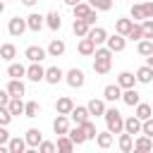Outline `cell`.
I'll use <instances>...</instances> for the list:
<instances>
[{"instance_id": "1", "label": "cell", "mask_w": 153, "mask_h": 153, "mask_svg": "<svg viewBox=\"0 0 153 153\" xmlns=\"http://www.w3.org/2000/svg\"><path fill=\"white\" fill-rule=\"evenodd\" d=\"M110 67H112V50L105 45V48H96V53H93V72L96 74H108L110 72Z\"/></svg>"}, {"instance_id": "2", "label": "cell", "mask_w": 153, "mask_h": 153, "mask_svg": "<svg viewBox=\"0 0 153 153\" xmlns=\"http://www.w3.org/2000/svg\"><path fill=\"white\" fill-rule=\"evenodd\" d=\"M105 124H108V131L115 136V134H122L124 131V117H122V112L117 110V108H108L105 110Z\"/></svg>"}, {"instance_id": "3", "label": "cell", "mask_w": 153, "mask_h": 153, "mask_svg": "<svg viewBox=\"0 0 153 153\" xmlns=\"http://www.w3.org/2000/svg\"><path fill=\"white\" fill-rule=\"evenodd\" d=\"M65 81H67V86H72V88H81V86L86 84V76H84V72H81V69L72 67V69L65 74Z\"/></svg>"}, {"instance_id": "4", "label": "cell", "mask_w": 153, "mask_h": 153, "mask_svg": "<svg viewBox=\"0 0 153 153\" xmlns=\"http://www.w3.org/2000/svg\"><path fill=\"white\" fill-rule=\"evenodd\" d=\"M26 29H29V26H26V19H22V17H12V19L7 22V31H10V36H14V38H19Z\"/></svg>"}, {"instance_id": "5", "label": "cell", "mask_w": 153, "mask_h": 153, "mask_svg": "<svg viewBox=\"0 0 153 153\" xmlns=\"http://www.w3.org/2000/svg\"><path fill=\"white\" fill-rule=\"evenodd\" d=\"M24 57H26L29 62H41V60L48 57V50L41 48V45H29V48L24 50Z\"/></svg>"}, {"instance_id": "6", "label": "cell", "mask_w": 153, "mask_h": 153, "mask_svg": "<svg viewBox=\"0 0 153 153\" xmlns=\"http://www.w3.org/2000/svg\"><path fill=\"white\" fill-rule=\"evenodd\" d=\"M26 79L29 81H45V69L41 67V62H31L29 67H26Z\"/></svg>"}, {"instance_id": "7", "label": "cell", "mask_w": 153, "mask_h": 153, "mask_svg": "<svg viewBox=\"0 0 153 153\" xmlns=\"http://www.w3.org/2000/svg\"><path fill=\"white\" fill-rule=\"evenodd\" d=\"M103 100H108V103L122 100V88H120V84H108V86L103 88Z\"/></svg>"}, {"instance_id": "8", "label": "cell", "mask_w": 153, "mask_h": 153, "mask_svg": "<svg viewBox=\"0 0 153 153\" xmlns=\"http://www.w3.org/2000/svg\"><path fill=\"white\" fill-rule=\"evenodd\" d=\"M105 45H108L112 53H122V50L127 48V38H124V36H120V33H112V36H108Z\"/></svg>"}, {"instance_id": "9", "label": "cell", "mask_w": 153, "mask_h": 153, "mask_svg": "<svg viewBox=\"0 0 153 153\" xmlns=\"http://www.w3.org/2000/svg\"><path fill=\"white\" fill-rule=\"evenodd\" d=\"M88 115H91V112H88V108H84V105H74V110L69 112V120H72L76 127H81V124L88 120Z\"/></svg>"}, {"instance_id": "10", "label": "cell", "mask_w": 153, "mask_h": 153, "mask_svg": "<svg viewBox=\"0 0 153 153\" xmlns=\"http://www.w3.org/2000/svg\"><path fill=\"white\" fill-rule=\"evenodd\" d=\"M53 131L57 136H67V131H69V115H57L55 122H53Z\"/></svg>"}, {"instance_id": "11", "label": "cell", "mask_w": 153, "mask_h": 153, "mask_svg": "<svg viewBox=\"0 0 153 153\" xmlns=\"http://www.w3.org/2000/svg\"><path fill=\"white\" fill-rule=\"evenodd\" d=\"M45 50H48V57H62V55H65V50H67V45H65V41H62V38H53V41H50V45H48Z\"/></svg>"}, {"instance_id": "12", "label": "cell", "mask_w": 153, "mask_h": 153, "mask_svg": "<svg viewBox=\"0 0 153 153\" xmlns=\"http://www.w3.org/2000/svg\"><path fill=\"white\" fill-rule=\"evenodd\" d=\"M72 110H74V100H72L69 96H62V98L55 100V112H57V115H69Z\"/></svg>"}, {"instance_id": "13", "label": "cell", "mask_w": 153, "mask_h": 153, "mask_svg": "<svg viewBox=\"0 0 153 153\" xmlns=\"http://www.w3.org/2000/svg\"><path fill=\"white\" fill-rule=\"evenodd\" d=\"M7 93H10L12 98H22V96L26 93L24 81H22V79H10V84H7Z\"/></svg>"}, {"instance_id": "14", "label": "cell", "mask_w": 153, "mask_h": 153, "mask_svg": "<svg viewBox=\"0 0 153 153\" xmlns=\"http://www.w3.org/2000/svg\"><path fill=\"white\" fill-rule=\"evenodd\" d=\"M122 100H124V105L136 108V105L141 103V93H139L136 88H124V91H122Z\"/></svg>"}, {"instance_id": "15", "label": "cell", "mask_w": 153, "mask_h": 153, "mask_svg": "<svg viewBox=\"0 0 153 153\" xmlns=\"http://www.w3.org/2000/svg\"><path fill=\"white\" fill-rule=\"evenodd\" d=\"M141 127H143V122H141L136 115H131V117H127V120H124V131H127V134H131V136L141 134Z\"/></svg>"}, {"instance_id": "16", "label": "cell", "mask_w": 153, "mask_h": 153, "mask_svg": "<svg viewBox=\"0 0 153 153\" xmlns=\"http://www.w3.org/2000/svg\"><path fill=\"white\" fill-rule=\"evenodd\" d=\"M24 141H26V146H31V148H38L41 146V141H43V134H41V129H26V134H24Z\"/></svg>"}, {"instance_id": "17", "label": "cell", "mask_w": 153, "mask_h": 153, "mask_svg": "<svg viewBox=\"0 0 153 153\" xmlns=\"http://www.w3.org/2000/svg\"><path fill=\"white\" fill-rule=\"evenodd\" d=\"M26 26H29L31 31H41V29L45 26V17L38 14V12H31V14L26 17Z\"/></svg>"}, {"instance_id": "18", "label": "cell", "mask_w": 153, "mask_h": 153, "mask_svg": "<svg viewBox=\"0 0 153 153\" xmlns=\"http://www.w3.org/2000/svg\"><path fill=\"white\" fill-rule=\"evenodd\" d=\"M88 38L96 43V48L98 45H103L105 41H108V31L103 29V26H91V31H88Z\"/></svg>"}, {"instance_id": "19", "label": "cell", "mask_w": 153, "mask_h": 153, "mask_svg": "<svg viewBox=\"0 0 153 153\" xmlns=\"http://www.w3.org/2000/svg\"><path fill=\"white\" fill-rule=\"evenodd\" d=\"M117 84H120V88L124 91V88H134L139 81H136V74H131V72H120Z\"/></svg>"}, {"instance_id": "20", "label": "cell", "mask_w": 153, "mask_h": 153, "mask_svg": "<svg viewBox=\"0 0 153 153\" xmlns=\"http://www.w3.org/2000/svg\"><path fill=\"white\" fill-rule=\"evenodd\" d=\"M131 26H134V19L120 17V19L115 22V33H120V36H124V38H127V33L131 31Z\"/></svg>"}, {"instance_id": "21", "label": "cell", "mask_w": 153, "mask_h": 153, "mask_svg": "<svg viewBox=\"0 0 153 153\" xmlns=\"http://www.w3.org/2000/svg\"><path fill=\"white\" fill-rule=\"evenodd\" d=\"M76 50H79V55H84V57H91V55L96 53V43H93V41L86 36V38H81V41H79Z\"/></svg>"}, {"instance_id": "22", "label": "cell", "mask_w": 153, "mask_h": 153, "mask_svg": "<svg viewBox=\"0 0 153 153\" xmlns=\"http://www.w3.org/2000/svg\"><path fill=\"white\" fill-rule=\"evenodd\" d=\"M86 108H88V112H91L93 117H103V115H105V110H108V108H105V100H100V98L88 100V105H86Z\"/></svg>"}, {"instance_id": "23", "label": "cell", "mask_w": 153, "mask_h": 153, "mask_svg": "<svg viewBox=\"0 0 153 153\" xmlns=\"http://www.w3.org/2000/svg\"><path fill=\"white\" fill-rule=\"evenodd\" d=\"M62 79H65V72H62L60 67H48V69H45V81H48V84L55 86V84H60Z\"/></svg>"}, {"instance_id": "24", "label": "cell", "mask_w": 153, "mask_h": 153, "mask_svg": "<svg viewBox=\"0 0 153 153\" xmlns=\"http://www.w3.org/2000/svg\"><path fill=\"white\" fill-rule=\"evenodd\" d=\"M117 146H120V151H122V153H131V148H134V136H131V134H127V131H122V134H120Z\"/></svg>"}, {"instance_id": "25", "label": "cell", "mask_w": 153, "mask_h": 153, "mask_svg": "<svg viewBox=\"0 0 153 153\" xmlns=\"http://www.w3.org/2000/svg\"><path fill=\"white\" fill-rule=\"evenodd\" d=\"M7 148H10V153H24V151H26L24 136H12V139L7 141Z\"/></svg>"}, {"instance_id": "26", "label": "cell", "mask_w": 153, "mask_h": 153, "mask_svg": "<svg viewBox=\"0 0 153 153\" xmlns=\"http://www.w3.org/2000/svg\"><path fill=\"white\" fill-rule=\"evenodd\" d=\"M136 81H139V84H151V81H153V67H148V65L139 67V69H136Z\"/></svg>"}, {"instance_id": "27", "label": "cell", "mask_w": 153, "mask_h": 153, "mask_svg": "<svg viewBox=\"0 0 153 153\" xmlns=\"http://www.w3.org/2000/svg\"><path fill=\"white\" fill-rule=\"evenodd\" d=\"M72 12H74V19H86V17L93 12V7H91L88 2H79V5L72 7Z\"/></svg>"}, {"instance_id": "28", "label": "cell", "mask_w": 153, "mask_h": 153, "mask_svg": "<svg viewBox=\"0 0 153 153\" xmlns=\"http://www.w3.org/2000/svg\"><path fill=\"white\" fill-rule=\"evenodd\" d=\"M7 76H10V79H22V76H26V67L19 65V62H10V67H7Z\"/></svg>"}, {"instance_id": "29", "label": "cell", "mask_w": 153, "mask_h": 153, "mask_svg": "<svg viewBox=\"0 0 153 153\" xmlns=\"http://www.w3.org/2000/svg\"><path fill=\"white\" fill-rule=\"evenodd\" d=\"M45 26H48V29H53V31H57V29L62 26V17H60L55 10H53V12H48V14H45Z\"/></svg>"}, {"instance_id": "30", "label": "cell", "mask_w": 153, "mask_h": 153, "mask_svg": "<svg viewBox=\"0 0 153 153\" xmlns=\"http://www.w3.org/2000/svg\"><path fill=\"white\" fill-rule=\"evenodd\" d=\"M72 31H74L79 38H86V36H88V31H91V26H88L84 19H74V24H72Z\"/></svg>"}, {"instance_id": "31", "label": "cell", "mask_w": 153, "mask_h": 153, "mask_svg": "<svg viewBox=\"0 0 153 153\" xmlns=\"http://www.w3.org/2000/svg\"><path fill=\"white\" fill-rule=\"evenodd\" d=\"M24 100L22 98H10V103H7V110L12 112V117H17V115H24Z\"/></svg>"}, {"instance_id": "32", "label": "cell", "mask_w": 153, "mask_h": 153, "mask_svg": "<svg viewBox=\"0 0 153 153\" xmlns=\"http://www.w3.org/2000/svg\"><path fill=\"white\" fill-rule=\"evenodd\" d=\"M134 148H139V151H153V139L146 136V134H139L136 141H134Z\"/></svg>"}, {"instance_id": "33", "label": "cell", "mask_w": 153, "mask_h": 153, "mask_svg": "<svg viewBox=\"0 0 153 153\" xmlns=\"http://www.w3.org/2000/svg\"><path fill=\"white\" fill-rule=\"evenodd\" d=\"M57 153H74V143L69 136H57Z\"/></svg>"}, {"instance_id": "34", "label": "cell", "mask_w": 153, "mask_h": 153, "mask_svg": "<svg viewBox=\"0 0 153 153\" xmlns=\"http://www.w3.org/2000/svg\"><path fill=\"white\" fill-rule=\"evenodd\" d=\"M67 136L72 139V143H74V146H81V143L86 141V134H84V129H81V127L69 129V131H67Z\"/></svg>"}, {"instance_id": "35", "label": "cell", "mask_w": 153, "mask_h": 153, "mask_svg": "<svg viewBox=\"0 0 153 153\" xmlns=\"http://www.w3.org/2000/svg\"><path fill=\"white\" fill-rule=\"evenodd\" d=\"M0 57L7 60V62L14 60V57H17V48H14L12 43H2V45H0Z\"/></svg>"}, {"instance_id": "36", "label": "cell", "mask_w": 153, "mask_h": 153, "mask_svg": "<svg viewBox=\"0 0 153 153\" xmlns=\"http://www.w3.org/2000/svg\"><path fill=\"white\" fill-rule=\"evenodd\" d=\"M136 117H139L141 122H146L148 117H153V108H151L148 103H139V105H136Z\"/></svg>"}, {"instance_id": "37", "label": "cell", "mask_w": 153, "mask_h": 153, "mask_svg": "<svg viewBox=\"0 0 153 153\" xmlns=\"http://www.w3.org/2000/svg\"><path fill=\"white\" fill-rule=\"evenodd\" d=\"M136 53H139V55H143V57H148V55L153 53V41H151V38H143V41H139V45H136Z\"/></svg>"}, {"instance_id": "38", "label": "cell", "mask_w": 153, "mask_h": 153, "mask_svg": "<svg viewBox=\"0 0 153 153\" xmlns=\"http://www.w3.org/2000/svg\"><path fill=\"white\" fill-rule=\"evenodd\" d=\"M112 139H115V136H112L110 131H98V136H96V143H98L100 148H110V146H112Z\"/></svg>"}, {"instance_id": "39", "label": "cell", "mask_w": 153, "mask_h": 153, "mask_svg": "<svg viewBox=\"0 0 153 153\" xmlns=\"http://www.w3.org/2000/svg\"><path fill=\"white\" fill-rule=\"evenodd\" d=\"M38 112H41V105L36 100H29L24 105V117H38Z\"/></svg>"}, {"instance_id": "40", "label": "cell", "mask_w": 153, "mask_h": 153, "mask_svg": "<svg viewBox=\"0 0 153 153\" xmlns=\"http://www.w3.org/2000/svg\"><path fill=\"white\" fill-rule=\"evenodd\" d=\"M81 129H84V134H86V141H91V139L98 136V129H96V124H93L91 120H86V122L81 124Z\"/></svg>"}, {"instance_id": "41", "label": "cell", "mask_w": 153, "mask_h": 153, "mask_svg": "<svg viewBox=\"0 0 153 153\" xmlns=\"http://www.w3.org/2000/svg\"><path fill=\"white\" fill-rule=\"evenodd\" d=\"M88 5H91L93 10H98V12H108V10H112V0H88Z\"/></svg>"}, {"instance_id": "42", "label": "cell", "mask_w": 153, "mask_h": 153, "mask_svg": "<svg viewBox=\"0 0 153 153\" xmlns=\"http://www.w3.org/2000/svg\"><path fill=\"white\" fill-rule=\"evenodd\" d=\"M127 38H129V41H136V43H139V41H143V29H141V24H136V22H134V26H131V31L127 33Z\"/></svg>"}, {"instance_id": "43", "label": "cell", "mask_w": 153, "mask_h": 153, "mask_svg": "<svg viewBox=\"0 0 153 153\" xmlns=\"http://www.w3.org/2000/svg\"><path fill=\"white\" fill-rule=\"evenodd\" d=\"M131 19H134L136 24H141V22L146 19V14H143V7H141V5H131Z\"/></svg>"}, {"instance_id": "44", "label": "cell", "mask_w": 153, "mask_h": 153, "mask_svg": "<svg viewBox=\"0 0 153 153\" xmlns=\"http://www.w3.org/2000/svg\"><path fill=\"white\" fill-rule=\"evenodd\" d=\"M38 153H57V146H55V141H41V146H38Z\"/></svg>"}, {"instance_id": "45", "label": "cell", "mask_w": 153, "mask_h": 153, "mask_svg": "<svg viewBox=\"0 0 153 153\" xmlns=\"http://www.w3.org/2000/svg\"><path fill=\"white\" fill-rule=\"evenodd\" d=\"M141 29H143V38H151L153 41V19H143L141 22Z\"/></svg>"}, {"instance_id": "46", "label": "cell", "mask_w": 153, "mask_h": 153, "mask_svg": "<svg viewBox=\"0 0 153 153\" xmlns=\"http://www.w3.org/2000/svg\"><path fill=\"white\" fill-rule=\"evenodd\" d=\"M12 122V112L7 108H0V127H7Z\"/></svg>"}, {"instance_id": "47", "label": "cell", "mask_w": 153, "mask_h": 153, "mask_svg": "<svg viewBox=\"0 0 153 153\" xmlns=\"http://www.w3.org/2000/svg\"><path fill=\"white\" fill-rule=\"evenodd\" d=\"M141 134H146V136H151V139H153V117H148V120L143 122V127H141Z\"/></svg>"}, {"instance_id": "48", "label": "cell", "mask_w": 153, "mask_h": 153, "mask_svg": "<svg viewBox=\"0 0 153 153\" xmlns=\"http://www.w3.org/2000/svg\"><path fill=\"white\" fill-rule=\"evenodd\" d=\"M141 7H143V14H146V19H153V0H146Z\"/></svg>"}, {"instance_id": "49", "label": "cell", "mask_w": 153, "mask_h": 153, "mask_svg": "<svg viewBox=\"0 0 153 153\" xmlns=\"http://www.w3.org/2000/svg\"><path fill=\"white\" fill-rule=\"evenodd\" d=\"M10 98H12V96L7 93V88H5V91H0V108H7V103H10Z\"/></svg>"}, {"instance_id": "50", "label": "cell", "mask_w": 153, "mask_h": 153, "mask_svg": "<svg viewBox=\"0 0 153 153\" xmlns=\"http://www.w3.org/2000/svg\"><path fill=\"white\" fill-rule=\"evenodd\" d=\"M10 139H12V136H10V131H7L5 127H0V143H2V146H7V141H10Z\"/></svg>"}, {"instance_id": "51", "label": "cell", "mask_w": 153, "mask_h": 153, "mask_svg": "<svg viewBox=\"0 0 153 153\" xmlns=\"http://www.w3.org/2000/svg\"><path fill=\"white\" fill-rule=\"evenodd\" d=\"M96 12H98V10H93V12H91V14H88V17L84 19V22H86L88 26H93V24H96V19H98V14H96Z\"/></svg>"}, {"instance_id": "52", "label": "cell", "mask_w": 153, "mask_h": 153, "mask_svg": "<svg viewBox=\"0 0 153 153\" xmlns=\"http://www.w3.org/2000/svg\"><path fill=\"white\" fill-rule=\"evenodd\" d=\"M79 2H81V0H65V5H67V7H74V5H79Z\"/></svg>"}, {"instance_id": "53", "label": "cell", "mask_w": 153, "mask_h": 153, "mask_svg": "<svg viewBox=\"0 0 153 153\" xmlns=\"http://www.w3.org/2000/svg\"><path fill=\"white\" fill-rule=\"evenodd\" d=\"M38 0H22V5H26V7H33Z\"/></svg>"}, {"instance_id": "54", "label": "cell", "mask_w": 153, "mask_h": 153, "mask_svg": "<svg viewBox=\"0 0 153 153\" xmlns=\"http://www.w3.org/2000/svg\"><path fill=\"white\" fill-rule=\"evenodd\" d=\"M146 65H148V67H153V53H151V55L146 57Z\"/></svg>"}, {"instance_id": "55", "label": "cell", "mask_w": 153, "mask_h": 153, "mask_svg": "<svg viewBox=\"0 0 153 153\" xmlns=\"http://www.w3.org/2000/svg\"><path fill=\"white\" fill-rule=\"evenodd\" d=\"M0 153H10V148H7V146H2V143H0Z\"/></svg>"}, {"instance_id": "56", "label": "cell", "mask_w": 153, "mask_h": 153, "mask_svg": "<svg viewBox=\"0 0 153 153\" xmlns=\"http://www.w3.org/2000/svg\"><path fill=\"white\" fill-rule=\"evenodd\" d=\"M24 153H38V148H31V146H29V148H26Z\"/></svg>"}, {"instance_id": "57", "label": "cell", "mask_w": 153, "mask_h": 153, "mask_svg": "<svg viewBox=\"0 0 153 153\" xmlns=\"http://www.w3.org/2000/svg\"><path fill=\"white\" fill-rule=\"evenodd\" d=\"M131 153H151V151H139V148H131Z\"/></svg>"}, {"instance_id": "58", "label": "cell", "mask_w": 153, "mask_h": 153, "mask_svg": "<svg viewBox=\"0 0 153 153\" xmlns=\"http://www.w3.org/2000/svg\"><path fill=\"white\" fill-rule=\"evenodd\" d=\"M2 12H5V2L0 0V14H2Z\"/></svg>"}, {"instance_id": "59", "label": "cell", "mask_w": 153, "mask_h": 153, "mask_svg": "<svg viewBox=\"0 0 153 153\" xmlns=\"http://www.w3.org/2000/svg\"><path fill=\"white\" fill-rule=\"evenodd\" d=\"M151 153H153V151H151Z\"/></svg>"}, {"instance_id": "60", "label": "cell", "mask_w": 153, "mask_h": 153, "mask_svg": "<svg viewBox=\"0 0 153 153\" xmlns=\"http://www.w3.org/2000/svg\"><path fill=\"white\" fill-rule=\"evenodd\" d=\"M151 108H153V105H151Z\"/></svg>"}]
</instances>
